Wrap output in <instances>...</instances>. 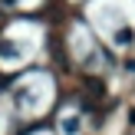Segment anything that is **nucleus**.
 I'll list each match as a JSON object with an SVG mask.
<instances>
[{
	"label": "nucleus",
	"mask_w": 135,
	"mask_h": 135,
	"mask_svg": "<svg viewBox=\"0 0 135 135\" xmlns=\"http://www.w3.org/2000/svg\"><path fill=\"white\" fill-rule=\"evenodd\" d=\"M13 3H17V0H7V7H13Z\"/></svg>",
	"instance_id": "nucleus-2"
},
{
	"label": "nucleus",
	"mask_w": 135,
	"mask_h": 135,
	"mask_svg": "<svg viewBox=\"0 0 135 135\" xmlns=\"http://www.w3.org/2000/svg\"><path fill=\"white\" fill-rule=\"evenodd\" d=\"M132 40H135V33L129 30V26H122V30L115 33V43H119V46H125V43H132Z\"/></svg>",
	"instance_id": "nucleus-1"
}]
</instances>
